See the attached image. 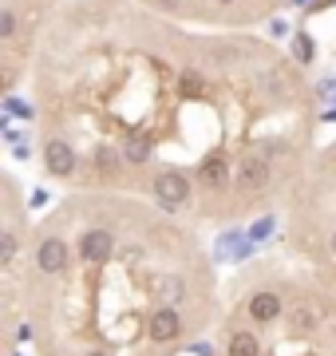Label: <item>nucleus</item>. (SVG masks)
Here are the masks:
<instances>
[{
  "mask_svg": "<svg viewBox=\"0 0 336 356\" xmlns=\"http://www.w3.org/2000/svg\"><path fill=\"white\" fill-rule=\"evenodd\" d=\"M151 191H155L162 214H174V210H182V206L190 202L194 186H190V175H182V170H158Z\"/></svg>",
  "mask_w": 336,
  "mask_h": 356,
  "instance_id": "1",
  "label": "nucleus"
},
{
  "mask_svg": "<svg viewBox=\"0 0 336 356\" xmlns=\"http://www.w3.org/2000/svg\"><path fill=\"white\" fill-rule=\"evenodd\" d=\"M233 182H237V191H242V194L269 191V182H273L269 159H265V154H258V151H246L242 159H237V175H233Z\"/></svg>",
  "mask_w": 336,
  "mask_h": 356,
  "instance_id": "2",
  "label": "nucleus"
},
{
  "mask_svg": "<svg viewBox=\"0 0 336 356\" xmlns=\"http://www.w3.org/2000/svg\"><path fill=\"white\" fill-rule=\"evenodd\" d=\"M119 254V242H115V229L107 226H87L79 234V257L87 266H107L111 257Z\"/></svg>",
  "mask_w": 336,
  "mask_h": 356,
  "instance_id": "3",
  "label": "nucleus"
},
{
  "mask_svg": "<svg viewBox=\"0 0 336 356\" xmlns=\"http://www.w3.org/2000/svg\"><path fill=\"white\" fill-rule=\"evenodd\" d=\"M67 257H72V250H67L64 234H44L36 242V273L40 277H60L67 269Z\"/></svg>",
  "mask_w": 336,
  "mask_h": 356,
  "instance_id": "4",
  "label": "nucleus"
},
{
  "mask_svg": "<svg viewBox=\"0 0 336 356\" xmlns=\"http://www.w3.org/2000/svg\"><path fill=\"white\" fill-rule=\"evenodd\" d=\"M178 337H182V313H178V305H158V309H151V317H146V341L174 344Z\"/></svg>",
  "mask_w": 336,
  "mask_h": 356,
  "instance_id": "5",
  "label": "nucleus"
},
{
  "mask_svg": "<svg viewBox=\"0 0 336 356\" xmlns=\"http://www.w3.org/2000/svg\"><path fill=\"white\" fill-rule=\"evenodd\" d=\"M230 154L233 151H210L202 163H198V182L206 186V191H226L230 186Z\"/></svg>",
  "mask_w": 336,
  "mask_h": 356,
  "instance_id": "6",
  "label": "nucleus"
},
{
  "mask_svg": "<svg viewBox=\"0 0 336 356\" xmlns=\"http://www.w3.org/2000/svg\"><path fill=\"white\" fill-rule=\"evenodd\" d=\"M44 166H48V175L52 178L76 175V166H79L76 147H72L67 139H48V147H44Z\"/></svg>",
  "mask_w": 336,
  "mask_h": 356,
  "instance_id": "7",
  "label": "nucleus"
},
{
  "mask_svg": "<svg viewBox=\"0 0 336 356\" xmlns=\"http://www.w3.org/2000/svg\"><path fill=\"white\" fill-rule=\"evenodd\" d=\"M285 297L277 289H261V293H253L249 297V305H246V313H249V321L253 325H269V321H277L285 313Z\"/></svg>",
  "mask_w": 336,
  "mask_h": 356,
  "instance_id": "8",
  "label": "nucleus"
},
{
  "mask_svg": "<svg viewBox=\"0 0 336 356\" xmlns=\"http://www.w3.org/2000/svg\"><path fill=\"white\" fill-rule=\"evenodd\" d=\"M285 317H289V329L293 332L309 337V332H317V325H321V309L309 305V301H297V305L285 309Z\"/></svg>",
  "mask_w": 336,
  "mask_h": 356,
  "instance_id": "9",
  "label": "nucleus"
},
{
  "mask_svg": "<svg viewBox=\"0 0 336 356\" xmlns=\"http://www.w3.org/2000/svg\"><path fill=\"white\" fill-rule=\"evenodd\" d=\"M226 356H261V337L253 329L233 332L230 341H226Z\"/></svg>",
  "mask_w": 336,
  "mask_h": 356,
  "instance_id": "10",
  "label": "nucleus"
},
{
  "mask_svg": "<svg viewBox=\"0 0 336 356\" xmlns=\"http://www.w3.org/2000/svg\"><path fill=\"white\" fill-rule=\"evenodd\" d=\"M16 250H20V242H16V226L8 222V226H4V234H0V266H4V269H12Z\"/></svg>",
  "mask_w": 336,
  "mask_h": 356,
  "instance_id": "11",
  "label": "nucleus"
},
{
  "mask_svg": "<svg viewBox=\"0 0 336 356\" xmlns=\"http://www.w3.org/2000/svg\"><path fill=\"white\" fill-rule=\"evenodd\" d=\"M273 226H277V218H273V214H261L258 222H253V226L246 229V234H249V242H265V238L273 234Z\"/></svg>",
  "mask_w": 336,
  "mask_h": 356,
  "instance_id": "12",
  "label": "nucleus"
},
{
  "mask_svg": "<svg viewBox=\"0 0 336 356\" xmlns=\"http://www.w3.org/2000/svg\"><path fill=\"white\" fill-rule=\"evenodd\" d=\"M312 36L309 32H301V36H293V56H297V64H312Z\"/></svg>",
  "mask_w": 336,
  "mask_h": 356,
  "instance_id": "13",
  "label": "nucleus"
},
{
  "mask_svg": "<svg viewBox=\"0 0 336 356\" xmlns=\"http://www.w3.org/2000/svg\"><path fill=\"white\" fill-rule=\"evenodd\" d=\"M4 111L8 115H20V119H36V107L24 99H16V95H4Z\"/></svg>",
  "mask_w": 336,
  "mask_h": 356,
  "instance_id": "14",
  "label": "nucleus"
},
{
  "mask_svg": "<svg viewBox=\"0 0 336 356\" xmlns=\"http://www.w3.org/2000/svg\"><path fill=\"white\" fill-rule=\"evenodd\" d=\"M16 28H20V24H16V13H12V8H4V13H0V40H12Z\"/></svg>",
  "mask_w": 336,
  "mask_h": 356,
  "instance_id": "15",
  "label": "nucleus"
},
{
  "mask_svg": "<svg viewBox=\"0 0 336 356\" xmlns=\"http://www.w3.org/2000/svg\"><path fill=\"white\" fill-rule=\"evenodd\" d=\"M321 95H324L328 103H336V83H333V79H328V83H321Z\"/></svg>",
  "mask_w": 336,
  "mask_h": 356,
  "instance_id": "16",
  "label": "nucleus"
},
{
  "mask_svg": "<svg viewBox=\"0 0 336 356\" xmlns=\"http://www.w3.org/2000/svg\"><path fill=\"white\" fill-rule=\"evenodd\" d=\"M285 32H289V24H285V20H273V24H269V36H285Z\"/></svg>",
  "mask_w": 336,
  "mask_h": 356,
  "instance_id": "17",
  "label": "nucleus"
},
{
  "mask_svg": "<svg viewBox=\"0 0 336 356\" xmlns=\"http://www.w3.org/2000/svg\"><path fill=\"white\" fill-rule=\"evenodd\" d=\"M44 202H48V194H44V191H36L32 198H28V206H32V210H36V206H44Z\"/></svg>",
  "mask_w": 336,
  "mask_h": 356,
  "instance_id": "18",
  "label": "nucleus"
},
{
  "mask_svg": "<svg viewBox=\"0 0 336 356\" xmlns=\"http://www.w3.org/2000/svg\"><path fill=\"white\" fill-rule=\"evenodd\" d=\"M155 4H158V8H178L182 0H155Z\"/></svg>",
  "mask_w": 336,
  "mask_h": 356,
  "instance_id": "19",
  "label": "nucleus"
},
{
  "mask_svg": "<svg viewBox=\"0 0 336 356\" xmlns=\"http://www.w3.org/2000/svg\"><path fill=\"white\" fill-rule=\"evenodd\" d=\"M83 356H111L107 348H91V353H83Z\"/></svg>",
  "mask_w": 336,
  "mask_h": 356,
  "instance_id": "20",
  "label": "nucleus"
},
{
  "mask_svg": "<svg viewBox=\"0 0 336 356\" xmlns=\"http://www.w3.org/2000/svg\"><path fill=\"white\" fill-rule=\"evenodd\" d=\"M328 254H333V257H336V234H333V242H328Z\"/></svg>",
  "mask_w": 336,
  "mask_h": 356,
  "instance_id": "21",
  "label": "nucleus"
},
{
  "mask_svg": "<svg viewBox=\"0 0 336 356\" xmlns=\"http://www.w3.org/2000/svg\"><path fill=\"white\" fill-rule=\"evenodd\" d=\"M324 123H336V111H328V115H324Z\"/></svg>",
  "mask_w": 336,
  "mask_h": 356,
  "instance_id": "22",
  "label": "nucleus"
},
{
  "mask_svg": "<svg viewBox=\"0 0 336 356\" xmlns=\"http://www.w3.org/2000/svg\"><path fill=\"white\" fill-rule=\"evenodd\" d=\"M293 4H309V0H293Z\"/></svg>",
  "mask_w": 336,
  "mask_h": 356,
  "instance_id": "23",
  "label": "nucleus"
},
{
  "mask_svg": "<svg viewBox=\"0 0 336 356\" xmlns=\"http://www.w3.org/2000/svg\"><path fill=\"white\" fill-rule=\"evenodd\" d=\"M218 4H233V0H218Z\"/></svg>",
  "mask_w": 336,
  "mask_h": 356,
  "instance_id": "24",
  "label": "nucleus"
}]
</instances>
